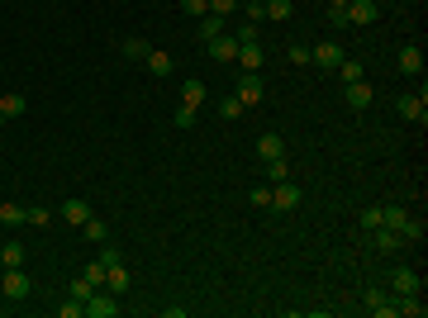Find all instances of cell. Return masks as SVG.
Here are the masks:
<instances>
[{
    "mask_svg": "<svg viewBox=\"0 0 428 318\" xmlns=\"http://www.w3.org/2000/svg\"><path fill=\"white\" fill-rule=\"evenodd\" d=\"M29 276H24V266H5V276H0V295L5 300H29Z\"/></svg>",
    "mask_w": 428,
    "mask_h": 318,
    "instance_id": "7a4b0ae2",
    "label": "cell"
},
{
    "mask_svg": "<svg viewBox=\"0 0 428 318\" xmlns=\"http://www.w3.org/2000/svg\"><path fill=\"white\" fill-rule=\"evenodd\" d=\"M234 38H238V43H262V29H257V24H243Z\"/></svg>",
    "mask_w": 428,
    "mask_h": 318,
    "instance_id": "ab89813d",
    "label": "cell"
},
{
    "mask_svg": "<svg viewBox=\"0 0 428 318\" xmlns=\"http://www.w3.org/2000/svg\"><path fill=\"white\" fill-rule=\"evenodd\" d=\"M343 100H348V110H371V105H376V91H371L366 81H348Z\"/></svg>",
    "mask_w": 428,
    "mask_h": 318,
    "instance_id": "ba28073f",
    "label": "cell"
},
{
    "mask_svg": "<svg viewBox=\"0 0 428 318\" xmlns=\"http://www.w3.org/2000/svg\"><path fill=\"white\" fill-rule=\"evenodd\" d=\"M181 10H186L190 19H200V15H209V0H181Z\"/></svg>",
    "mask_w": 428,
    "mask_h": 318,
    "instance_id": "74e56055",
    "label": "cell"
},
{
    "mask_svg": "<svg viewBox=\"0 0 428 318\" xmlns=\"http://www.w3.org/2000/svg\"><path fill=\"white\" fill-rule=\"evenodd\" d=\"M243 15H248V24H262V19H267V0H248Z\"/></svg>",
    "mask_w": 428,
    "mask_h": 318,
    "instance_id": "d6a6232c",
    "label": "cell"
},
{
    "mask_svg": "<svg viewBox=\"0 0 428 318\" xmlns=\"http://www.w3.org/2000/svg\"><path fill=\"white\" fill-rule=\"evenodd\" d=\"M400 72H405V76H424V48H419V43H405V48H400Z\"/></svg>",
    "mask_w": 428,
    "mask_h": 318,
    "instance_id": "7c38bea8",
    "label": "cell"
},
{
    "mask_svg": "<svg viewBox=\"0 0 428 318\" xmlns=\"http://www.w3.org/2000/svg\"><path fill=\"white\" fill-rule=\"evenodd\" d=\"M366 314L371 318H395V295H380V290H366Z\"/></svg>",
    "mask_w": 428,
    "mask_h": 318,
    "instance_id": "30bf717a",
    "label": "cell"
},
{
    "mask_svg": "<svg viewBox=\"0 0 428 318\" xmlns=\"http://www.w3.org/2000/svg\"><path fill=\"white\" fill-rule=\"evenodd\" d=\"M86 318H119V295H110V290H95L91 300H86Z\"/></svg>",
    "mask_w": 428,
    "mask_h": 318,
    "instance_id": "3957f363",
    "label": "cell"
},
{
    "mask_svg": "<svg viewBox=\"0 0 428 318\" xmlns=\"http://www.w3.org/2000/svg\"><path fill=\"white\" fill-rule=\"evenodd\" d=\"M338 5H348V0H329V10H338Z\"/></svg>",
    "mask_w": 428,
    "mask_h": 318,
    "instance_id": "7bdbcfd3",
    "label": "cell"
},
{
    "mask_svg": "<svg viewBox=\"0 0 428 318\" xmlns=\"http://www.w3.org/2000/svg\"><path fill=\"white\" fill-rule=\"evenodd\" d=\"M62 219L72 223V228H81V223L91 219V205H86V200H67V205H62Z\"/></svg>",
    "mask_w": 428,
    "mask_h": 318,
    "instance_id": "44dd1931",
    "label": "cell"
},
{
    "mask_svg": "<svg viewBox=\"0 0 428 318\" xmlns=\"http://www.w3.org/2000/svg\"><path fill=\"white\" fill-rule=\"evenodd\" d=\"M195 119H200V110H190V105H181V110L172 114V124H176V128H190Z\"/></svg>",
    "mask_w": 428,
    "mask_h": 318,
    "instance_id": "e575fe53",
    "label": "cell"
},
{
    "mask_svg": "<svg viewBox=\"0 0 428 318\" xmlns=\"http://www.w3.org/2000/svg\"><path fill=\"white\" fill-rule=\"evenodd\" d=\"M238 5H243V0H209V15H224V19H229Z\"/></svg>",
    "mask_w": 428,
    "mask_h": 318,
    "instance_id": "d590c367",
    "label": "cell"
},
{
    "mask_svg": "<svg viewBox=\"0 0 428 318\" xmlns=\"http://www.w3.org/2000/svg\"><path fill=\"white\" fill-rule=\"evenodd\" d=\"M91 295H95V285L86 280V276H77V280H72V300H81V304H86Z\"/></svg>",
    "mask_w": 428,
    "mask_h": 318,
    "instance_id": "836d02e7",
    "label": "cell"
},
{
    "mask_svg": "<svg viewBox=\"0 0 428 318\" xmlns=\"http://www.w3.org/2000/svg\"><path fill=\"white\" fill-rule=\"evenodd\" d=\"M248 200H253L257 209H271V186H257V191H248Z\"/></svg>",
    "mask_w": 428,
    "mask_h": 318,
    "instance_id": "f35d334b",
    "label": "cell"
},
{
    "mask_svg": "<svg viewBox=\"0 0 428 318\" xmlns=\"http://www.w3.org/2000/svg\"><path fill=\"white\" fill-rule=\"evenodd\" d=\"M380 5L376 0H348L343 5V24H352V29H366V24H376Z\"/></svg>",
    "mask_w": 428,
    "mask_h": 318,
    "instance_id": "6da1fadb",
    "label": "cell"
},
{
    "mask_svg": "<svg viewBox=\"0 0 428 318\" xmlns=\"http://www.w3.org/2000/svg\"><path fill=\"white\" fill-rule=\"evenodd\" d=\"M128 285H133V276H128V266H124V261L105 266V290H110V295H128Z\"/></svg>",
    "mask_w": 428,
    "mask_h": 318,
    "instance_id": "8fae6325",
    "label": "cell"
},
{
    "mask_svg": "<svg viewBox=\"0 0 428 318\" xmlns=\"http://www.w3.org/2000/svg\"><path fill=\"white\" fill-rule=\"evenodd\" d=\"M400 242H424V223L414 219V214L405 219V228H400Z\"/></svg>",
    "mask_w": 428,
    "mask_h": 318,
    "instance_id": "f546056e",
    "label": "cell"
},
{
    "mask_svg": "<svg viewBox=\"0 0 428 318\" xmlns=\"http://www.w3.org/2000/svg\"><path fill=\"white\" fill-rule=\"evenodd\" d=\"M281 181H290V161H285V157H271L267 161V186H281Z\"/></svg>",
    "mask_w": 428,
    "mask_h": 318,
    "instance_id": "484cf974",
    "label": "cell"
},
{
    "mask_svg": "<svg viewBox=\"0 0 428 318\" xmlns=\"http://www.w3.org/2000/svg\"><path fill=\"white\" fill-rule=\"evenodd\" d=\"M219 114H224V119H243V100H238V96H224L219 100Z\"/></svg>",
    "mask_w": 428,
    "mask_h": 318,
    "instance_id": "1f68e13d",
    "label": "cell"
},
{
    "mask_svg": "<svg viewBox=\"0 0 428 318\" xmlns=\"http://www.w3.org/2000/svg\"><path fill=\"white\" fill-rule=\"evenodd\" d=\"M257 157H262V161H271V157H285L281 133H262V138H257Z\"/></svg>",
    "mask_w": 428,
    "mask_h": 318,
    "instance_id": "e0dca14e",
    "label": "cell"
},
{
    "mask_svg": "<svg viewBox=\"0 0 428 318\" xmlns=\"http://www.w3.org/2000/svg\"><path fill=\"white\" fill-rule=\"evenodd\" d=\"M205 48H209V57H214V62H224V67H229V62H238V38H234L229 29H224L219 38H209Z\"/></svg>",
    "mask_w": 428,
    "mask_h": 318,
    "instance_id": "5b68a950",
    "label": "cell"
},
{
    "mask_svg": "<svg viewBox=\"0 0 428 318\" xmlns=\"http://www.w3.org/2000/svg\"><path fill=\"white\" fill-rule=\"evenodd\" d=\"M290 15H295V0H267V19L271 24H285Z\"/></svg>",
    "mask_w": 428,
    "mask_h": 318,
    "instance_id": "cb8c5ba5",
    "label": "cell"
},
{
    "mask_svg": "<svg viewBox=\"0 0 428 318\" xmlns=\"http://www.w3.org/2000/svg\"><path fill=\"white\" fill-rule=\"evenodd\" d=\"M371 242H376V252H400V247H405V242H400V233L395 228H371Z\"/></svg>",
    "mask_w": 428,
    "mask_h": 318,
    "instance_id": "9a60e30c",
    "label": "cell"
},
{
    "mask_svg": "<svg viewBox=\"0 0 428 318\" xmlns=\"http://www.w3.org/2000/svg\"><path fill=\"white\" fill-rule=\"evenodd\" d=\"M81 233H86L91 242H110V223H105V219H95V214H91V219L81 223Z\"/></svg>",
    "mask_w": 428,
    "mask_h": 318,
    "instance_id": "603a6c76",
    "label": "cell"
},
{
    "mask_svg": "<svg viewBox=\"0 0 428 318\" xmlns=\"http://www.w3.org/2000/svg\"><path fill=\"white\" fill-rule=\"evenodd\" d=\"M309 62H314L319 72H338V62H343V48H338V43H319V48H309Z\"/></svg>",
    "mask_w": 428,
    "mask_h": 318,
    "instance_id": "9c48e42d",
    "label": "cell"
},
{
    "mask_svg": "<svg viewBox=\"0 0 428 318\" xmlns=\"http://www.w3.org/2000/svg\"><path fill=\"white\" fill-rule=\"evenodd\" d=\"M119 52L133 57V62H143V57H148V38H119Z\"/></svg>",
    "mask_w": 428,
    "mask_h": 318,
    "instance_id": "4316f807",
    "label": "cell"
},
{
    "mask_svg": "<svg viewBox=\"0 0 428 318\" xmlns=\"http://www.w3.org/2000/svg\"><path fill=\"white\" fill-rule=\"evenodd\" d=\"M24 110H29V100L19 96V91H5V96H0V119H19Z\"/></svg>",
    "mask_w": 428,
    "mask_h": 318,
    "instance_id": "2e32d148",
    "label": "cell"
},
{
    "mask_svg": "<svg viewBox=\"0 0 428 318\" xmlns=\"http://www.w3.org/2000/svg\"><path fill=\"white\" fill-rule=\"evenodd\" d=\"M390 285H395V295H414V290H419V271H410V266H395Z\"/></svg>",
    "mask_w": 428,
    "mask_h": 318,
    "instance_id": "ac0fdd59",
    "label": "cell"
},
{
    "mask_svg": "<svg viewBox=\"0 0 428 318\" xmlns=\"http://www.w3.org/2000/svg\"><path fill=\"white\" fill-rule=\"evenodd\" d=\"M24 223H29V228H48V223H53V214H48L43 205H33V209H24Z\"/></svg>",
    "mask_w": 428,
    "mask_h": 318,
    "instance_id": "4dcf8cb0",
    "label": "cell"
},
{
    "mask_svg": "<svg viewBox=\"0 0 428 318\" xmlns=\"http://www.w3.org/2000/svg\"><path fill=\"white\" fill-rule=\"evenodd\" d=\"M262 62H267L262 43H238V67H243V72H262Z\"/></svg>",
    "mask_w": 428,
    "mask_h": 318,
    "instance_id": "5bb4252c",
    "label": "cell"
},
{
    "mask_svg": "<svg viewBox=\"0 0 428 318\" xmlns=\"http://www.w3.org/2000/svg\"><path fill=\"white\" fill-rule=\"evenodd\" d=\"M338 76H343V86H348V81H362L366 72H362V62H357V57H343V62H338Z\"/></svg>",
    "mask_w": 428,
    "mask_h": 318,
    "instance_id": "f1b7e54d",
    "label": "cell"
},
{
    "mask_svg": "<svg viewBox=\"0 0 428 318\" xmlns=\"http://www.w3.org/2000/svg\"><path fill=\"white\" fill-rule=\"evenodd\" d=\"M238 100H243V110H253V105H262V96H267V86H262V76L257 72H248V76H238Z\"/></svg>",
    "mask_w": 428,
    "mask_h": 318,
    "instance_id": "277c9868",
    "label": "cell"
},
{
    "mask_svg": "<svg viewBox=\"0 0 428 318\" xmlns=\"http://www.w3.org/2000/svg\"><path fill=\"white\" fill-rule=\"evenodd\" d=\"M362 228H380V205H366L362 209Z\"/></svg>",
    "mask_w": 428,
    "mask_h": 318,
    "instance_id": "b9f144b4",
    "label": "cell"
},
{
    "mask_svg": "<svg viewBox=\"0 0 428 318\" xmlns=\"http://www.w3.org/2000/svg\"><path fill=\"white\" fill-rule=\"evenodd\" d=\"M0 223H5V228H19V223H24V205H15V200H0Z\"/></svg>",
    "mask_w": 428,
    "mask_h": 318,
    "instance_id": "d4e9b609",
    "label": "cell"
},
{
    "mask_svg": "<svg viewBox=\"0 0 428 318\" xmlns=\"http://www.w3.org/2000/svg\"><path fill=\"white\" fill-rule=\"evenodd\" d=\"M0 266H24V242H5L0 247Z\"/></svg>",
    "mask_w": 428,
    "mask_h": 318,
    "instance_id": "83f0119b",
    "label": "cell"
},
{
    "mask_svg": "<svg viewBox=\"0 0 428 318\" xmlns=\"http://www.w3.org/2000/svg\"><path fill=\"white\" fill-rule=\"evenodd\" d=\"M295 205H300V186H290V181L271 186V209H276V214H290Z\"/></svg>",
    "mask_w": 428,
    "mask_h": 318,
    "instance_id": "52a82bcc",
    "label": "cell"
},
{
    "mask_svg": "<svg viewBox=\"0 0 428 318\" xmlns=\"http://www.w3.org/2000/svg\"><path fill=\"white\" fill-rule=\"evenodd\" d=\"M181 105H190V110H200V105H205V81H195V76H190L186 86H181Z\"/></svg>",
    "mask_w": 428,
    "mask_h": 318,
    "instance_id": "ffe728a7",
    "label": "cell"
},
{
    "mask_svg": "<svg viewBox=\"0 0 428 318\" xmlns=\"http://www.w3.org/2000/svg\"><path fill=\"white\" fill-rule=\"evenodd\" d=\"M224 29H229V19H224V15H200V38H205V43H209V38H219Z\"/></svg>",
    "mask_w": 428,
    "mask_h": 318,
    "instance_id": "7402d4cb",
    "label": "cell"
},
{
    "mask_svg": "<svg viewBox=\"0 0 428 318\" xmlns=\"http://www.w3.org/2000/svg\"><path fill=\"white\" fill-rule=\"evenodd\" d=\"M143 67H148L153 76H172V72H176V57H172V52H162V48H148Z\"/></svg>",
    "mask_w": 428,
    "mask_h": 318,
    "instance_id": "4fadbf2b",
    "label": "cell"
},
{
    "mask_svg": "<svg viewBox=\"0 0 428 318\" xmlns=\"http://www.w3.org/2000/svg\"><path fill=\"white\" fill-rule=\"evenodd\" d=\"M86 314V304L81 300H67V304H57V318H81Z\"/></svg>",
    "mask_w": 428,
    "mask_h": 318,
    "instance_id": "8d00e7d4",
    "label": "cell"
},
{
    "mask_svg": "<svg viewBox=\"0 0 428 318\" xmlns=\"http://www.w3.org/2000/svg\"><path fill=\"white\" fill-rule=\"evenodd\" d=\"M395 110L410 119V124H428V100H424V91L419 96H400L395 100Z\"/></svg>",
    "mask_w": 428,
    "mask_h": 318,
    "instance_id": "8992f818",
    "label": "cell"
},
{
    "mask_svg": "<svg viewBox=\"0 0 428 318\" xmlns=\"http://www.w3.org/2000/svg\"><path fill=\"white\" fill-rule=\"evenodd\" d=\"M405 219H410V209L405 205H380V228H405Z\"/></svg>",
    "mask_w": 428,
    "mask_h": 318,
    "instance_id": "d6986e66",
    "label": "cell"
},
{
    "mask_svg": "<svg viewBox=\"0 0 428 318\" xmlns=\"http://www.w3.org/2000/svg\"><path fill=\"white\" fill-rule=\"evenodd\" d=\"M285 57H290L295 67H304V62H309V48H304V43H290V48H285Z\"/></svg>",
    "mask_w": 428,
    "mask_h": 318,
    "instance_id": "60d3db41",
    "label": "cell"
}]
</instances>
